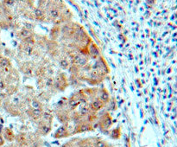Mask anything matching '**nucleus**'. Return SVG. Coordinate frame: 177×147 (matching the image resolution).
Returning a JSON list of instances; mask_svg holds the SVG:
<instances>
[{
	"label": "nucleus",
	"instance_id": "1",
	"mask_svg": "<svg viewBox=\"0 0 177 147\" xmlns=\"http://www.w3.org/2000/svg\"><path fill=\"white\" fill-rule=\"evenodd\" d=\"M97 122H98L99 129L100 130V132L103 134L109 135L110 128L113 126V118L107 110H103V112L99 115H98Z\"/></svg>",
	"mask_w": 177,
	"mask_h": 147
},
{
	"label": "nucleus",
	"instance_id": "2",
	"mask_svg": "<svg viewBox=\"0 0 177 147\" xmlns=\"http://www.w3.org/2000/svg\"><path fill=\"white\" fill-rule=\"evenodd\" d=\"M54 80L55 81L52 88H54L56 92H64L66 88L69 86L68 77L63 72L58 71L57 74L54 77Z\"/></svg>",
	"mask_w": 177,
	"mask_h": 147
},
{
	"label": "nucleus",
	"instance_id": "3",
	"mask_svg": "<svg viewBox=\"0 0 177 147\" xmlns=\"http://www.w3.org/2000/svg\"><path fill=\"white\" fill-rule=\"evenodd\" d=\"M107 75H105L104 74H102L100 71L96 70V69H92L90 72H88L86 74V81L90 85V86H98L100 83H102V81L106 79Z\"/></svg>",
	"mask_w": 177,
	"mask_h": 147
},
{
	"label": "nucleus",
	"instance_id": "4",
	"mask_svg": "<svg viewBox=\"0 0 177 147\" xmlns=\"http://www.w3.org/2000/svg\"><path fill=\"white\" fill-rule=\"evenodd\" d=\"M70 113H71V112L68 110L67 106L66 108H56V110H55L56 117L57 118L60 123H61L62 125L68 124L71 121Z\"/></svg>",
	"mask_w": 177,
	"mask_h": 147
},
{
	"label": "nucleus",
	"instance_id": "5",
	"mask_svg": "<svg viewBox=\"0 0 177 147\" xmlns=\"http://www.w3.org/2000/svg\"><path fill=\"white\" fill-rule=\"evenodd\" d=\"M92 69L99 70L105 75H108L110 73L109 66L103 56H99L98 59L95 60V63L92 65Z\"/></svg>",
	"mask_w": 177,
	"mask_h": 147
},
{
	"label": "nucleus",
	"instance_id": "6",
	"mask_svg": "<svg viewBox=\"0 0 177 147\" xmlns=\"http://www.w3.org/2000/svg\"><path fill=\"white\" fill-rule=\"evenodd\" d=\"M36 125H37V128H36V134L39 135L40 137L43 136H47L50 133V132L52 131V125L53 124H49L47 123L45 121H43V120H39L38 121H36Z\"/></svg>",
	"mask_w": 177,
	"mask_h": 147
},
{
	"label": "nucleus",
	"instance_id": "7",
	"mask_svg": "<svg viewBox=\"0 0 177 147\" xmlns=\"http://www.w3.org/2000/svg\"><path fill=\"white\" fill-rule=\"evenodd\" d=\"M93 130L94 129L93 127V124L88 123V122L84 120V121L74 126L73 130L72 132V135L78 134V133H86V132H92Z\"/></svg>",
	"mask_w": 177,
	"mask_h": 147
},
{
	"label": "nucleus",
	"instance_id": "8",
	"mask_svg": "<svg viewBox=\"0 0 177 147\" xmlns=\"http://www.w3.org/2000/svg\"><path fill=\"white\" fill-rule=\"evenodd\" d=\"M70 136H72V132L68 128V124L60 126L59 128H57V130L53 134V138L56 139L68 138Z\"/></svg>",
	"mask_w": 177,
	"mask_h": 147
},
{
	"label": "nucleus",
	"instance_id": "9",
	"mask_svg": "<svg viewBox=\"0 0 177 147\" xmlns=\"http://www.w3.org/2000/svg\"><path fill=\"white\" fill-rule=\"evenodd\" d=\"M88 106L91 110V112L93 113H99L100 110H102L103 108L106 107V105L98 98V97H95L92 100H89V103H88Z\"/></svg>",
	"mask_w": 177,
	"mask_h": 147
},
{
	"label": "nucleus",
	"instance_id": "10",
	"mask_svg": "<svg viewBox=\"0 0 177 147\" xmlns=\"http://www.w3.org/2000/svg\"><path fill=\"white\" fill-rule=\"evenodd\" d=\"M97 97L106 105V106L107 104L110 102L111 98H112L111 95H110V93H109V92H108L107 89L105 88V87H103V88H99Z\"/></svg>",
	"mask_w": 177,
	"mask_h": 147
},
{
	"label": "nucleus",
	"instance_id": "11",
	"mask_svg": "<svg viewBox=\"0 0 177 147\" xmlns=\"http://www.w3.org/2000/svg\"><path fill=\"white\" fill-rule=\"evenodd\" d=\"M88 53H89V56L92 59H98L99 56H101L100 55V50L99 49V47L97 46V44H95L93 42H92L89 45H88Z\"/></svg>",
	"mask_w": 177,
	"mask_h": 147
},
{
	"label": "nucleus",
	"instance_id": "12",
	"mask_svg": "<svg viewBox=\"0 0 177 147\" xmlns=\"http://www.w3.org/2000/svg\"><path fill=\"white\" fill-rule=\"evenodd\" d=\"M15 140H16V142L17 145L29 146V144H28V133H27L21 132L20 133H18V134L16 136Z\"/></svg>",
	"mask_w": 177,
	"mask_h": 147
},
{
	"label": "nucleus",
	"instance_id": "13",
	"mask_svg": "<svg viewBox=\"0 0 177 147\" xmlns=\"http://www.w3.org/2000/svg\"><path fill=\"white\" fill-rule=\"evenodd\" d=\"M68 83H69V85L72 86L73 88H79V87H80L83 86V83L79 80V78L77 77V75H73V74H69Z\"/></svg>",
	"mask_w": 177,
	"mask_h": 147
},
{
	"label": "nucleus",
	"instance_id": "14",
	"mask_svg": "<svg viewBox=\"0 0 177 147\" xmlns=\"http://www.w3.org/2000/svg\"><path fill=\"white\" fill-rule=\"evenodd\" d=\"M80 101L76 99H74L73 97H71L69 96L68 100H67V108L70 112H73V111H75L78 106H80Z\"/></svg>",
	"mask_w": 177,
	"mask_h": 147
},
{
	"label": "nucleus",
	"instance_id": "15",
	"mask_svg": "<svg viewBox=\"0 0 177 147\" xmlns=\"http://www.w3.org/2000/svg\"><path fill=\"white\" fill-rule=\"evenodd\" d=\"M3 139L9 142H12L15 140L16 135L14 134L13 131L10 128H3Z\"/></svg>",
	"mask_w": 177,
	"mask_h": 147
},
{
	"label": "nucleus",
	"instance_id": "16",
	"mask_svg": "<svg viewBox=\"0 0 177 147\" xmlns=\"http://www.w3.org/2000/svg\"><path fill=\"white\" fill-rule=\"evenodd\" d=\"M58 64H59V67L63 69V70H67L68 68L70 67L71 65V62L69 60L68 57H66V56H63V57H60L59 60H58Z\"/></svg>",
	"mask_w": 177,
	"mask_h": 147
},
{
	"label": "nucleus",
	"instance_id": "17",
	"mask_svg": "<svg viewBox=\"0 0 177 147\" xmlns=\"http://www.w3.org/2000/svg\"><path fill=\"white\" fill-rule=\"evenodd\" d=\"M93 147H112V146L106 141L101 139L100 138H92Z\"/></svg>",
	"mask_w": 177,
	"mask_h": 147
},
{
	"label": "nucleus",
	"instance_id": "18",
	"mask_svg": "<svg viewBox=\"0 0 177 147\" xmlns=\"http://www.w3.org/2000/svg\"><path fill=\"white\" fill-rule=\"evenodd\" d=\"M79 109H78V113L82 117V118H85L86 116H87L90 113H93L91 112L89 106H88V104H85V105H80L79 106Z\"/></svg>",
	"mask_w": 177,
	"mask_h": 147
},
{
	"label": "nucleus",
	"instance_id": "19",
	"mask_svg": "<svg viewBox=\"0 0 177 147\" xmlns=\"http://www.w3.org/2000/svg\"><path fill=\"white\" fill-rule=\"evenodd\" d=\"M34 16H35V17H36V20H39V21H41V22L44 21V20L46 19V17H47L45 11H44L43 9L39 8V7L35 10V11H34Z\"/></svg>",
	"mask_w": 177,
	"mask_h": 147
},
{
	"label": "nucleus",
	"instance_id": "20",
	"mask_svg": "<svg viewBox=\"0 0 177 147\" xmlns=\"http://www.w3.org/2000/svg\"><path fill=\"white\" fill-rule=\"evenodd\" d=\"M109 136L113 139H119L122 137V130L120 126H117L113 128L112 131H110Z\"/></svg>",
	"mask_w": 177,
	"mask_h": 147
},
{
	"label": "nucleus",
	"instance_id": "21",
	"mask_svg": "<svg viewBox=\"0 0 177 147\" xmlns=\"http://www.w3.org/2000/svg\"><path fill=\"white\" fill-rule=\"evenodd\" d=\"M51 97H52V93L49 91V90H47V91H42L40 93H39V95H38V99L42 101V102H43V101H49V100L51 99Z\"/></svg>",
	"mask_w": 177,
	"mask_h": 147
},
{
	"label": "nucleus",
	"instance_id": "22",
	"mask_svg": "<svg viewBox=\"0 0 177 147\" xmlns=\"http://www.w3.org/2000/svg\"><path fill=\"white\" fill-rule=\"evenodd\" d=\"M0 69H11V63L10 60L7 57L1 56L0 57Z\"/></svg>",
	"mask_w": 177,
	"mask_h": 147
},
{
	"label": "nucleus",
	"instance_id": "23",
	"mask_svg": "<svg viewBox=\"0 0 177 147\" xmlns=\"http://www.w3.org/2000/svg\"><path fill=\"white\" fill-rule=\"evenodd\" d=\"M30 106L32 108H44V104L37 97H33L31 99Z\"/></svg>",
	"mask_w": 177,
	"mask_h": 147
},
{
	"label": "nucleus",
	"instance_id": "24",
	"mask_svg": "<svg viewBox=\"0 0 177 147\" xmlns=\"http://www.w3.org/2000/svg\"><path fill=\"white\" fill-rule=\"evenodd\" d=\"M41 120H43V121L47 122V123H49V124H53V120H54V115L49 113V112H46L44 111L43 115H42V118Z\"/></svg>",
	"mask_w": 177,
	"mask_h": 147
},
{
	"label": "nucleus",
	"instance_id": "25",
	"mask_svg": "<svg viewBox=\"0 0 177 147\" xmlns=\"http://www.w3.org/2000/svg\"><path fill=\"white\" fill-rule=\"evenodd\" d=\"M33 36L32 31L30 30H28V29H26V28H23V29L19 31V36L21 37L22 40H23V39L29 37V36Z\"/></svg>",
	"mask_w": 177,
	"mask_h": 147
},
{
	"label": "nucleus",
	"instance_id": "26",
	"mask_svg": "<svg viewBox=\"0 0 177 147\" xmlns=\"http://www.w3.org/2000/svg\"><path fill=\"white\" fill-rule=\"evenodd\" d=\"M67 71H68L69 74L78 75L81 72V69H80L79 66L75 65V64H71V65H70V67L68 68Z\"/></svg>",
	"mask_w": 177,
	"mask_h": 147
},
{
	"label": "nucleus",
	"instance_id": "27",
	"mask_svg": "<svg viewBox=\"0 0 177 147\" xmlns=\"http://www.w3.org/2000/svg\"><path fill=\"white\" fill-rule=\"evenodd\" d=\"M54 77L55 76H47L45 78V87L48 88V90L51 89L54 86Z\"/></svg>",
	"mask_w": 177,
	"mask_h": 147
},
{
	"label": "nucleus",
	"instance_id": "28",
	"mask_svg": "<svg viewBox=\"0 0 177 147\" xmlns=\"http://www.w3.org/2000/svg\"><path fill=\"white\" fill-rule=\"evenodd\" d=\"M107 111H116L117 108H118V106L116 104V100L114 98H111V100L110 102L107 104Z\"/></svg>",
	"mask_w": 177,
	"mask_h": 147
},
{
	"label": "nucleus",
	"instance_id": "29",
	"mask_svg": "<svg viewBox=\"0 0 177 147\" xmlns=\"http://www.w3.org/2000/svg\"><path fill=\"white\" fill-rule=\"evenodd\" d=\"M67 98H61L56 103V108H66L67 106Z\"/></svg>",
	"mask_w": 177,
	"mask_h": 147
},
{
	"label": "nucleus",
	"instance_id": "30",
	"mask_svg": "<svg viewBox=\"0 0 177 147\" xmlns=\"http://www.w3.org/2000/svg\"><path fill=\"white\" fill-rule=\"evenodd\" d=\"M60 35V29L58 27H55L52 29L51 32H50V36L52 39H57Z\"/></svg>",
	"mask_w": 177,
	"mask_h": 147
},
{
	"label": "nucleus",
	"instance_id": "31",
	"mask_svg": "<svg viewBox=\"0 0 177 147\" xmlns=\"http://www.w3.org/2000/svg\"><path fill=\"white\" fill-rule=\"evenodd\" d=\"M17 91V87L14 86V85H10L8 89H7V94L9 95H12L14 93H16Z\"/></svg>",
	"mask_w": 177,
	"mask_h": 147
},
{
	"label": "nucleus",
	"instance_id": "32",
	"mask_svg": "<svg viewBox=\"0 0 177 147\" xmlns=\"http://www.w3.org/2000/svg\"><path fill=\"white\" fill-rule=\"evenodd\" d=\"M124 147H130V137L127 135H123Z\"/></svg>",
	"mask_w": 177,
	"mask_h": 147
},
{
	"label": "nucleus",
	"instance_id": "33",
	"mask_svg": "<svg viewBox=\"0 0 177 147\" xmlns=\"http://www.w3.org/2000/svg\"><path fill=\"white\" fill-rule=\"evenodd\" d=\"M92 70V65L91 64H86V66H84L83 68H81V71L82 72H86V73H88V72H90Z\"/></svg>",
	"mask_w": 177,
	"mask_h": 147
},
{
	"label": "nucleus",
	"instance_id": "34",
	"mask_svg": "<svg viewBox=\"0 0 177 147\" xmlns=\"http://www.w3.org/2000/svg\"><path fill=\"white\" fill-rule=\"evenodd\" d=\"M16 3V0H4V3L7 6H13Z\"/></svg>",
	"mask_w": 177,
	"mask_h": 147
},
{
	"label": "nucleus",
	"instance_id": "35",
	"mask_svg": "<svg viewBox=\"0 0 177 147\" xmlns=\"http://www.w3.org/2000/svg\"><path fill=\"white\" fill-rule=\"evenodd\" d=\"M6 87V84H5V81L2 79H0V90H3Z\"/></svg>",
	"mask_w": 177,
	"mask_h": 147
},
{
	"label": "nucleus",
	"instance_id": "36",
	"mask_svg": "<svg viewBox=\"0 0 177 147\" xmlns=\"http://www.w3.org/2000/svg\"><path fill=\"white\" fill-rule=\"evenodd\" d=\"M135 82H136V85H137V87H138V88H141L142 87V84H141V81H140V80L139 79H137L136 80H135Z\"/></svg>",
	"mask_w": 177,
	"mask_h": 147
},
{
	"label": "nucleus",
	"instance_id": "37",
	"mask_svg": "<svg viewBox=\"0 0 177 147\" xmlns=\"http://www.w3.org/2000/svg\"><path fill=\"white\" fill-rule=\"evenodd\" d=\"M3 144H4V139H3V137L0 134V146H2Z\"/></svg>",
	"mask_w": 177,
	"mask_h": 147
},
{
	"label": "nucleus",
	"instance_id": "38",
	"mask_svg": "<svg viewBox=\"0 0 177 147\" xmlns=\"http://www.w3.org/2000/svg\"><path fill=\"white\" fill-rule=\"evenodd\" d=\"M131 139H132V140L133 141H135V133H131Z\"/></svg>",
	"mask_w": 177,
	"mask_h": 147
},
{
	"label": "nucleus",
	"instance_id": "39",
	"mask_svg": "<svg viewBox=\"0 0 177 147\" xmlns=\"http://www.w3.org/2000/svg\"><path fill=\"white\" fill-rule=\"evenodd\" d=\"M149 3H155V0H147Z\"/></svg>",
	"mask_w": 177,
	"mask_h": 147
},
{
	"label": "nucleus",
	"instance_id": "40",
	"mask_svg": "<svg viewBox=\"0 0 177 147\" xmlns=\"http://www.w3.org/2000/svg\"><path fill=\"white\" fill-rule=\"evenodd\" d=\"M15 147H29V146H21V145H17V144H16V145L15 146Z\"/></svg>",
	"mask_w": 177,
	"mask_h": 147
},
{
	"label": "nucleus",
	"instance_id": "41",
	"mask_svg": "<svg viewBox=\"0 0 177 147\" xmlns=\"http://www.w3.org/2000/svg\"><path fill=\"white\" fill-rule=\"evenodd\" d=\"M123 102H124V100H121L119 101V103H118V106H121V104L123 103Z\"/></svg>",
	"mask_w": 177,
	"mask_h": 147
},
{
	"label": "nucleus",
	"instance_id": "42",
	"mask_svg": "<svg viewBox=\"0 0 177 147\" xmlns=\"http://www.w3.org/2000/svg\"><path fill=\"white\" fill-rule=\"evenodd\" d=\"M135 71H136V73H137L139 70H138V69H137V67H135Z\"/></svg>",
	"mask_w": 177,
	"mask_h": 147
},
{
	"label": "nucleus",
	"instance_id": "43",
	"mask_svg": "<svg viewBox=\"0 0 177 147\" xmlns=\"http://www.w3.org/2000/svg\"><path fill=\"white\" fill-rule=\"evenodd\" d=\"M2 76V69H0V77Z\"/></svg>",
	"mask_w": 177,
	"mask_h": 147
},
{
	"label": "nucleus",
	"instance_id": "44",
	"mask_svg": "<svg viewBox=\"0 0 177 147\" xmlns=\"http://www.w3.org/2000/svg\"><path fill=\"white\" fill-rule=\"evenodd\" d=\"M0 106H1V99H0Z\"/></svg>",
	"mask_w": 177,
	"mask_h": 147
},
{
	"label": "nucleus",
	"instance_id": "45",
	"mask_svg": "<svg viewBox=\"0 0 177 147\" xmlns=\"http://www.w3.org/2000/svg\"><path fill=\"white\" fill-rule=\"evenodd\" d=\"M1 56H1V53H0V57H1Z\"/></svg>",
	"mask_w": 177,
	"mask_h": 147
},
{
	"label": "nucleus",
	"instance_id": "46",
	"mask_svg": "<svg viewBox=\"0 0 177 147\" xmlns=\"http://www.w3.org/2000/svg\"><path fill=\"white\" fill-rule=\"evenodd\" d=\"M0 119H1V116H0Z\"/></svg>",
	"mask_w": 177,
	"mask_h": 147
}]
</instances>
